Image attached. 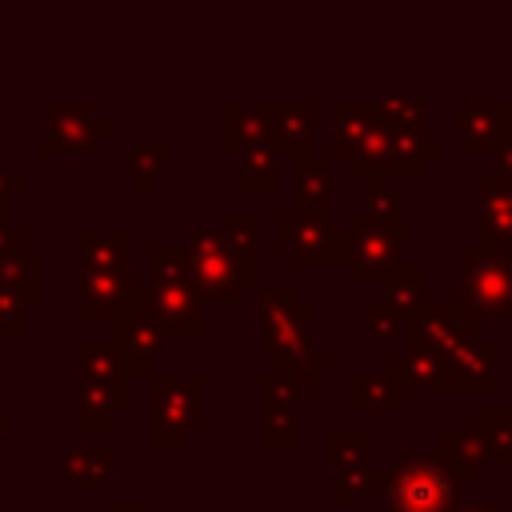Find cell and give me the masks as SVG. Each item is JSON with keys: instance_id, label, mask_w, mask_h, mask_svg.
Masks as SVG:
<instances>
[{"instance_id": "f35d334b", "label": "cell", "mask_w": 512, "mask_h": 512, "mask_svg": "<svg viewBox=\"0 0 512 512\" xmlns=\"http://www.w3.org/2000/svg\"><path fill=\"white\" fill-rule=\"evenodd\" d=\"M368 208L380 212V216H400V204L388 192V180L384 176H372V184H368Z\"/></svg>"}, {"instance_id": "30bf717a", "label": "cell", "mask_w": 512, "mask_h": 512, "mask_svg": "<svg viewBox=\"0 0 512 512\" xmlns=\"http://www.w3.org/2000/svg\"><path fill=\"white\" fill-rule=\"evenodd\" d=\"M404 336L420 340L440 360H452L460 352V344L472 336V320L460 312V304H420L408 316V332Z\"/></svg>"}, {"instance_id": "74e56055", "label": "cell", "mask_w": 512, "mask_h": 512, "mask_svg": "<svg viewBox=\"0 0 512 512\" xmlns=\"http://www.w3.org/2000/svg\"><path fill=\"white\" fill-rule=\"evenodd\" d=\"M20 316H24V300L8 288V284H0V336L8 340V336H20Z\"/></svg>"}, {"instance_id": "cb8c5ba5", "label": "cell", "mask_w": 512, "mask_h": 512, "mask_svg": "<svg viewBox=\"0 0 512 512\" xmlns=\"http://www.w3.org/2000/svg\"><path fill=\"white\" fill-rule=\"evenodd\" d=\"M376 128L372 104H332V156H348Z\"/></svg>"}, {"instance_id": "ba28073f", "label": "cell", "mask_w": 512, "mask_h": 512, "mask_svg": "<svg viewBox=\"0 0 512 512\" xmlns=\"http://www.w3.org/2000/svg\"><path fill=\"white\" fill-rule=\"evenodd\" d=\"M260 352L264 356H284L296 344L308 340L312 324V304L296 300L292 284H268L260 292Z\"/></svg>"}, {"instance_id": "7c38bea8", "label": "cell", "mask_w": 512, "mask_h": 512, "mask_svg": "<svg viewBox=\"0 0 512 512\" xmlns=\"http://www.w3.org/2000/svg\"><path fill=\"white\" fill-rule=\"evenodd\" d=\"M496 388V340L468 336L452 360H444V392H492Z\"/></svg>"}, {"instance_id": "f1b7e54d", "label": "cell", "mask_w": 512, "mask_h": 512, "mask_svg": "<svg viewBox=\"0 0 512 512\" xmlns=\"http://www.w3.org/2000/svg\"><path fill=\"white\" fill-rule=\"evenodd\" d=\"M80 376L92 380H132L112 340H80Z\"/></svg>"}, {"instance_id": "d6986e66", "label": "cell", "mask_w": 512, "mask_h": 512, "mask_svg": "<svg viewBox=\"0 0 512 512\" xmlns=\"http://www.w3.org/2000/svg\"><path fill=\"white\" fill-rule=\"evenodd\" d=\"M404 340H408V336H404ZM384 372H388L400 388H444V360H440L432 348H424L420 340H408L404 352L392 356Z\"/></svg>"}, {"instance_id": "603a6c76", "label": "cell", "mask_w": 512, "mask_h": 512, "mask_svg": "<svg viewBox=\"0 0 512 512\" xmlns=\"http://www.w3.org/2000/svg\"><path fill=\"white\" fill-rule=\"evenodd\" d=\"M348 404L360 412H400L404 388L388 372L384 376H356V380H348Z\"/></svg>"}, {"instance_id": "8d00e7d4", "label": "cell", "mask_w": 512, "mask_h": 512, "mask_svg": "<svg viewBox=\"0 0 512 512\" xmlns=\"http://www.w3.org/2000/svg\"><path fill=\"white\" fill-rule=\"evenodd\" d=\"M164 152H168L164 140H160V144H148V148H136V156H132V160H136V172H132V176H136V180H132L136 192H148L152 176L164 168Z\"/></svg>"}, {"instance_id": "4dcf8cb0", "label": "cell", "mask_w": 512, "mask_h": 512, "mask_svg": "<svg viewBox=\"0 0 512 512\" xmlns=\"http://www.w3.org/2000/svg\"><path fill=\"white\" fill-rule=\"evenodd\" d=\"M384 300L400 312V316H412L420 304H424V272L416 264H400L396 276L384 284Z\"/></svg>"}, {"instance_id": "5b68a950", "label": "cell", "mask_w": 512, "mask_h": 512, "mask_svg": "<svg viewBox=\"0 0 512 512\" xmlns=\"http://www.w3.org/2000/svg\"><path fill=\"white\" fill-rule=\"evenodd\" d=\"M200 392H204V376H188V380L152 376V448H180L188 432L204 428Z\"/></svg>"}, {"instance_id": "4316f807", "label": "cell", "mask_w": 512, "mask_h": 512, "mask_svg": "<svg viewBox=\"0 0 512 512\" xmlns=\"http://www.w3.org/2000/svg\"><path fill=\"white\" fill-rule=\"evenodd\" d=\"M0 284H8L20 300H36L40 296V252L16 248L0 256Z\"/></svg>"}, {"instance_id": "9c48e42d", "label": "cell", "mask_w": 512, "mask_h": 512, "mask_svg": "<svg viewBox=\"0 0 512 512\" xmlns=\"http://www.w3.org/2000/svg\"><path fill=\"white\" fill-rule=\"evenodd\" d=\"M112 324H116L112 344H116V352H120V360H124L128 376L148 372V368H152V360L164 352V332H160V324L148 316L140 288H136V292H132V300L112 316Z\"/></svg>"}, {"instance_id": "8992f818", "label": "cell", "mask_w": 512, "mask_h": 512, "mask_svg": "<svg viewBox=\"0 0 512 512\" xmlns=\"http://www.w3.org/2000/svg\"><path fill=\"white\" fill-rule=\"evenodd\" d=\"M452 492L456 484L436 456H412L388 472V512H448Z\"/></svg>"}, {"instance_id": "5bb4252c", "label": "cell", "mask_w": 512, "mask_h": 512, "mask_svg": "<svg viewBox=\"0 0 512 512\" xmlns=\"http://www.w3.org/2000/svg\"><path fill=\"white\" fill-rule=\"evenodd\" d=\"M132 280L120 272H96L80 268L76 272V312L84 320H112L128 300H132Z\"/></svg>"}, {"instance_id": "b9f144b4", "label": "cell", "mask_w": 512, "mask_h": 512, "mask_svg": "<svg viewBox=\"0 0 512 512\" xmlns=\"http://www.w3.org/2000/svg\"><path fill=\"white\" fill-rule=\"evenodd\" d=\"M448 512H492V504H480V500H464V504H452Z\"/></svg>"}, {"instance_id": "2e32d148", "label": "cell", "mask_w": 512, "mask_h": 512, "mask_svg": "<svg viewBox=\"0 0 512 512\" xmlns=\"http://www.w3.org/2000/svg\"><path fill=\"white\" fill-rule=\"evenodd\" d=\"M260 408H264V420H260V444L280 452V448H292L296 444V412H292V392L284 388V380L276 372L260 376Z\"/></svg>"}, {"instance_id": "d6a6232c", "label": "cell", "mask_w": 512, "mask_h": 512, "mask_svg": "<svg viewBox=\"0 0 512 512\" xmlns=\"http://www.w3.org/2000/svg\"><path fill=\"white\" fill-rule=\"evenodd\" d=\"M368 444H372V436H368L364 428H336L332 440H328L332 468H336V472H348V468L368 464Z\"/></svg>"}, {"instance_id": "4fadbf2b", "label": "cell", "mask_w": 512, "mask_h": 512, "mask_svg": "<svg viewBox=\"0 0 512 512\" xmlns=\"http://www.w3.org/2000/svg\"><path fill=\"white\" fill-rule=\"evenodd\" d=\"M512 140V104H468L460 112V156H496Z\"/></svg>"}, {"instance_id": "7402d4cb", "label": "cell", "mask_w": 512, "mask_h": 512, "mask_svg": "<svg viewBox=\"0 0 512 512\" xmlns=\"http://www.w3.org/2000/svg\"><path fill=\"white\" fill-rule=\"evenodd\" d=\"M324 372H332V360L320 356V352L304 340V344H296L292 352L280 356V372H276V376L284 380L288 392H312V384H316Z\"/></svg>"}, {"instance_id": "7a4b0ae2", "label": "cell", "mask_w": 512, "mask_h": 512, "mask_svg": "<svg viewBox=\"0 0 512 512\" xmlns=\"http://www.w3.org/2000/svg\"><path fill=\"white\" fill-rule=\"evenodd\" d=\"M348 232V276L356 284H388L404 264V212L380 216L372 208H356L344 224Z\"/></svg>"}, {"instance_id": "484cf974", "label": "cell", "mask_w": 512, "mask_h": 512, "mask_svg": "<svg viewBox=\"0 0 512 512\" xmlns=\"http://www.w3.org/2000/svg\"><path fill=\"white\" fill-rule=\"evenodd\" d=\"M428 156H440V140L424 132H388V172H420Z\"/></svg>"}, {"instance_id": "e0dca14e", "label": "cell", "mask_w": 512, "mask_h": 512, "mask_svg": "<svg viewBox=\"0 0 512 512\" xmlns=\"http://www.w3.org/2000/svg\"><path fill=\"white\" fill-rule=\"evenodd\" d=\"M292 172H296V208L292 212L332 220V164L316 152H304L292 160Z\"/></svg>"}, {"instance_id": "277c9868", "label": "cell", "mask_w": 512, "mask_h": 512, "mask_svg": "<svg viewBox=\"0 0 512 512\" xmlns=\"http://www.w3.org/2000/svg\"><path fill=\"white\" fill-rule=\"evenodd\" d=\"M184 256H188V276H192V284H196L200 296H208V300H228V304H236V300L244 296L248 280H244V272H240V260H236L232 248L224 244L220 228H216V232H212V228L188 232Z\"/></svg>"}, {"instance_id": "52a82bcc", "label": "cell", "mask_w": 512, "mask_h": 512, "mask_svg": "<svg viewBox=\"0 0 512 512\" xmlns=\"http://www.w3.org/2000/svg\"><path fill=\"white\" fill-rule=\"evenodd\" d=\"M276 240L304 268H316V264L340 268V264H348V232L336 228L332 220H316V216H300V212L284 208L276 216Z\"/></svg>"}, {"instance_id": "44dd1931", "label": "cell", "mask_w": 512, "mask_h": 512, "mask_svg": "<svg viewBox=\"0 0 512 512\" xmlns=\"http://www.w3.org/2000/svg\"><path fill=\"white\" fill-rule=\"evenodd\" d=\"M220 236H224V244L232 248V256L240 260L244 280L252 284V280L260 276V228H256V216H252V212H224Z\"/></svg>"}, {"instance_id": "ac0fdd59", "label": "cell", "mask_w": 512, "mask_h": 512, "mask_svg": "<svg viewBox=\"0 0 512 512\" xmlns=\"http://www.w3.org/2000/svg\"><path fill=\"white\" fill-rule=\"evenodd\" d=\"M444 472L452 476V484H472L480 464H488V448L484 440L476 436V428H448L440 436V456Z\"/></svg>"}, {"instance_id": "f546056e", "label": "cell", "mask_w": 512, "mask_h": 512, "mask_svg": "<svg viewBox=\"0 0 512 512\" xmlns=\"http://www.w3.org/2000/svg\"><path fill=\"white\" fill-rule=\"evenodd\" d=\"M240 156H244V188L248 192H276V172H280V160L284 156L268 140L244 148Z\"/></svg>"}, {"instance_id": "60d3db41", "label": "cell", "mask_w": 512, "mask_h": 512, "mask_svg": "<svg viewBox=\"0 0 512 512\" xmlns=\"http://www.w3.org/2000/svg\"><path fill=\"white\" fill-rule=\"evenodd\" d=\"M496 160H500V168H496V172H500L504 180H512V140H508V144L496 152Z\"/></svg>"}, {"instance_id": "e575fe53", "label": "cell", "mask_w": 512, "mask_h": 512, "mask_svg": "<svg viewBox=\"0 0 512 512\" xmlns=\"http://www.w3.org/2000/svg\"><path fill=\"white\" fill-rule=\"evenodd\" d=\"M372 112L384 132H420L424 120V104H372Z\"/></svg>"}, {"instance_id": "ab89813d", "label": "cell", "mask_w": 512, "mask_h": 512, "mask_svg": "<svg viewBox=\"0 0 512 512\" xmlns=\"http://www.w3.org/2000/svg\"><path fill=\"white\" fill-rule=\"evenodd\" d=\"M20 248V232H12L4 220H0V256H8V252H16Z\"/></svg>"}, {"instance_id": "1f68e13d", "label": "cell", "mask_w": 512, "mask_h": 512, "mask_svg": "<svg viewBox=\"0 0 512 512\" xmlns=\"http://www.w3.org/2000/svg\"><path fill=\"white\" fill-rule=\"evenodd\" d=\"M476 436L484 440L492 464H504V468L512 464V416L508 412H480Z\"/></svg>"}, {"instance_id": "d590c367", "label": "cell", "mask_w": 512, "mask_h": 512, "mask_svg": "<svg viewBox=\"0 0 512 512\" xmlns=\"http://www.w3.org/2000/svg\"><path fill=\"white\" fill-rule=\"evenodd\" d=\"M368 332H372L376 340H400V336L408 332V316H400L388 300H376V304L368 308Z\"/></svg>"}, {"instance_id": "f6af8a7d", "label": "cell", "mask_w": 512, "mask_h": 512, "mask_svg": "<svg viewBox=\"0 0 512 512\" xmlns=\"http://www.w3.org/2000/svg\"><path fill=\"white\" fill-rule=\"evenodd\" d=\"M0 500H4V488H0Z\"/></svg>"}, {"instance_id": "9a60e30c", "label": "cell", "mask_w": 512, "mask_h": 512, "mask_svg": "<svg viewBox=\"0 0 512 512\" xmlns=\"http://www.w3.org/2000/svg\"><path fill=\"white\" fill-rule=\"evenodd\" d=\"M268 116V144L280 156H304L312 152V136H316V112L312 104H264Z\"/></svg>"}, {"instance_id": "83f0119b", "label": "cell", "mask_w": 512, "mask_h": 512, "mask_svg": "<svg viewBox=\"0 0 512 512\" xmlns=\"http://www.w3.org/2000/svg\"><path fill=\"white\" fill-rule=\"evenodd\" d=\"M112 476V452L108 448H80L60 456V480L64 484H104Z\"/></svg>"}, {"instance_id": "ee69618b", "label": "cell", "mask_w": 512, "mask_h": 512, "mask_svg": "<svg viewBox=\"0 0 512 512\" xmlns=\"http://www.w3.org/2000/svg\"><path fill=\"white\" fill-rule=\"evenodd\" d=\"M0 432H4V416H0Z\"/></svg>"}, {"instance_id": "836d02e7", "label": "cell", "mask_w": 512, "mask_h": 512, "mask_svg": "<svg viewBox=\"0 0 512 512\" xmlns=\"http://www.w3.org/2000/svg\"><path fill=\"white\" fill-rule=\"evenodd\" d=\"M384 480H388V468H376V464H360V468L336 472V480H332L328 496H332L336 504H344V500H360V496H368L372 488H380Z\"/></svg>"}, {"instance_id": "6da1fadb", "label": "cell", "mask_w": 512, "mask_h": 512, "mask_svg": "<svg viewBox=\"0 0 512 512\" xmlns=\"http://www.w3.org/2000/svg\"><path fill=\"white\" fill-rule=\"evenodd\" d=\"M140 296L164 336H176V340L204 336V308H200L204 296L188 276L184 248H152V284L140 288Z\"/></svg>"}, {"instance_id": "8fae6325", "label": "cell", "mask_w": 512, "mask_h": 512, "mask_svg": "<svg viewBox=\"0 0 512 512\" xmlns=\"http://www.w3.org/2000/svg\"><path fill=\"white\" fill-rule=\"evenodd\" d=\"M476 248H512V180L500 172L476 180Z\"/></svg>"}, {"instance_id": "3957f363", "label": "cell", "mask_w": 512, "mask_h": 512, "mask_svg": "<svg viewBox=\"0 0 512 512\" xmlns=\"http://www.w3.org/2000/svg\"><path fill=\"white\" fill-rule=\"evenodd\" d=\"M460 312L512 316V248H464L460 252Z\"/></svg>"}, {"instance_id": "d4e9b609", "label": "cell", "mask_w": 512, "mask_h": 512, "mask_svg": "<svg viewBox=\"0 0 512 512\" xmlns=\"http://www.w3.org/2000/svg\"><path fill=\"white\" fill-rule=\"evenodd\" d=\"M260 140H268L264 108H224V152H244Z\"/></svg>"}, {"instance_id": "ffe728a7", "label": "cell", "mask_w": 512, "mask_h": 512, "mask_svg": "<svg viewBox=\"0 0 512 512\" xmlns=\"http://www.w3.org/2000/svg\"><path fill=\"white\" fill-rule=\"evenodd\" d=\"M80 268H96V272H120L128 276L132 264V236L128 232H80Z\"/></svg>"}, {"instance_id": "7bdbcfd3", "label": "cell", "mask_w": 512, "mask_h": 512, "mask_svg": "<svg viewBox=\"0 0 512 512\" xmlns=\"http://www.w3.org/2000/svg\"><path fill=\"white\" fill-rule=\"evenodd\" d=\"M116 512H148V504H116Z\"/></svg>"}]
</instances>
